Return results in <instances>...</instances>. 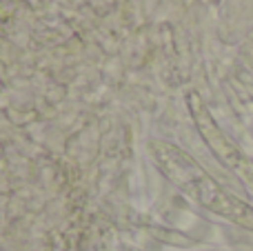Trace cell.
<instances>
[{
    "instance_id": "1",
    "label": "cell",
    "mask_w": 253,
    "mask_h": 251,
    "mask_svg": "<svg viewBox=\"0 0 253 251\" xmlns=\"http://www.w3.org/2000/svg\"><path fill=\"white\" fill-rule=\"evenodd\" d=\"M151 156L160 171L189 198L236 225L253 229V207L220 187L189 154L165 140H156L151 142Z\"/></svg>"
},
{
    "instance_id": "2",
    "label": "cell",
    "mask_w": 253,
    "mask_h": 251,
    "mask_svg": "<svg viewBox=\"0 0 253 251\" xmlns=\"http://www.w3.org/2000/svg\"><path fill=\"white\" fill-rule=\"evenodd\" d=\"M189 107H191L193 120H196V125H198V129H200L202 138L207 140V145L211 147V151H213L229 169H233V171L247 182V187L253 191V160L247 158V156L224 136V131L215 125L213 116L209 114V109L205 107V102L200 100L198 93L189 96Z\"/></svg>"
}]
</instances>
